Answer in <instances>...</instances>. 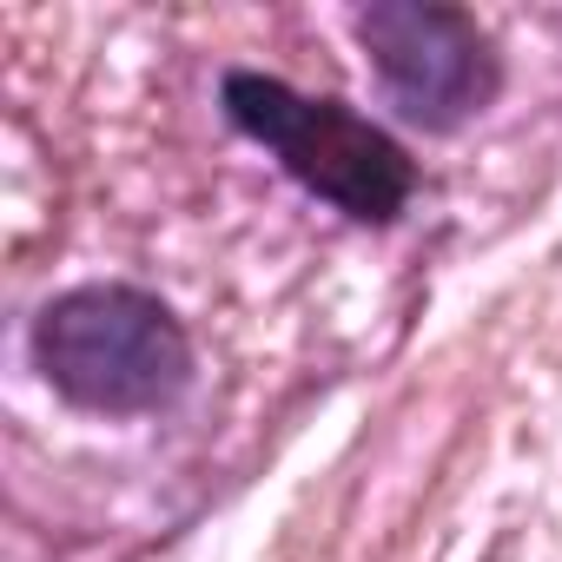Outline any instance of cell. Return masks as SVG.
I'll use <instances>...</instances> for the list:
<instances>
[{"instance_id": "cell-1", "label": "cell", "mask_w": 562, "mask_h": 562, "mask_svg": "<svg viewBox=\"0 0 562 562\" xmlns=\"http://www.w3.org/2000/svg\"><path fill=\"white\" fill-rule=\"evenodd\" d=\"M34 364L93 417H153L186 397L192 338L139 285H74L34 318Z\"/></svg>"}, {"instance_id": "cell-2", "label": "cell", "mask_w": 562, "mask_h": 562, "mask_svg": "<svg viewBox=\"0 0 562 562\" xmlns=\"http://www.w3.org/2000/svg\"><path fill=\"white\" fill-rule=\"evenodd\" d=\"M225 113L305 192H318L358 225H391L417 192L404 146L345 100H312L271 74H225Z\"/></svg>"}, {"instance_id": "cell-3", "label": "cell", "mask_w": 562, "mask_h": 562, "mask_svg": "<svg viewBox=\"0 0 562 562\" xmlns=\"http://www.w3.org/2000/svg\"><path fill=\"white\" fill-rule=\"evenodd\" d=\"M351 27H358V47L371 54L384 100L424 133H450V126L476 120L503 87L496 41L463 8L384 0V8H364Z\"/></svg>"}]
</instances>
